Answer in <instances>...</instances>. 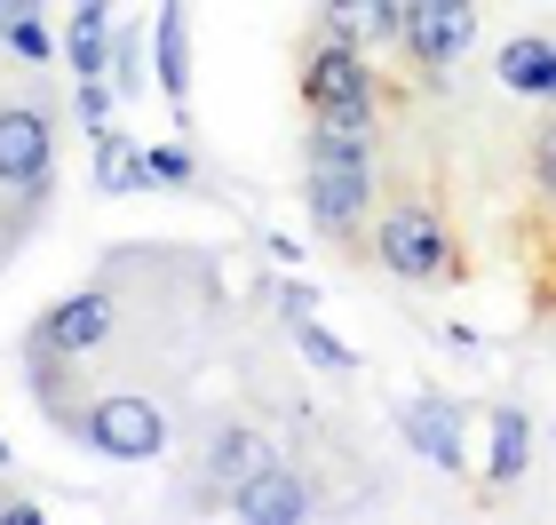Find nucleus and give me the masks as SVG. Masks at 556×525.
<instances>
[{
    "mask_svg": "<svg viewBox=\"0 0 556 525\" xmlns=\"http://www.w3.org/2000/svg\"><path fill=\"white\" fill-rule=\"evenodd\" d=\"M302 199H311V223L326 239H358V223L374 208V136H342L311 120V143H302Z\"/></svg>",
    "mask_w": 556,
    "mask_h": 525,
    "instance_id": "nucleus-1",
    "label": "nucleus"
},
{
    "mask_svg": "<svg viewBox=\"0 0 556 525\" xmlns=\"http://www.w3.org/2000/svg\"><path fill=\"white\" fill-rule=\"evenodd\" d=\"M302 104H311L318 128H342V136H374V120H382V80H374L366 48H350L334 33H318L302 48V72H294Z\"/></svg>",
    "mask_w": 556,
    "mask_h": 525,
    "instance_id": "nucleus-2",
    "label": "nucleus"
},
{
    "mask_svg": "<svg viewBox=\"0 0 556 525\" xmlns=\"http://www.w3.org/2000/svg\"><path fill=\"white\" fill-rule=\"evenodd\" d=\"M374 263L406 287H438L453 279V232L429 199H390L382 223H374Z\"/></svg>",
    "mask_w": 556,
    "mask_h": 525,
    "instance_id": "nucleus-3",
    "label": "nucleus"
},
{
    "mask_svg": "<svg viewBox=\"0 0 556 525\" xmlns=\"http://www.w3.org/2000/svg\"><path fill=\"white\" fill-rule=\"evenodd\" d=\"M80 438L104 462H160L167 454V414L143 390H104V398L80 407Z\"/></svg>",
    "mask_w": 556,
    "mask_h": 525,
    "instance_id": "nucleus-4",
    "label": "nucleus"
},
{
    "mask_svg": "<svg viewBox=\"0 0 556 525\" xmlns=\"http://www.w3.org/2000/svg\"><path fill=\"white\" fill-rule=\"evenodd\" d=\"M477 24H485V0H406V57L421 80H445L453 64L477 48Z\"/></svg>",
    "mask_w": 556,
    "mask_h": 525,
    "instance_id": "nucleus-5",
    "label": "nucleus"
},
{
    "mask_svg": "<svg viewBox=\"0 0 556 525\" xmlns=\"http://www.w3.org/2000/svg\"><path fill=\"white\" fill-rule=\"evenodd\" d=\"M56 175V136H48L40 104H0V191L40 199Z\"/></svg>",
    "mask_w": 556,
    "mask_h": 525,
    "instance_id": "nucleus-6",
    "label": "nucleus"
},
{
    "mask_svg": "<svg viewBox=\"0 0 556 525\" xmlns=\"http://www.w3.org/2000/svg\"><path fill=\"white\" fill-rule=\"evenodd\" d=\"M223 510L231 517H247V525H302V517H318V493L294 478V470H255L247 486H231L223 493Z\"/></svg>",
    "mask_w": 556,
    "mask_h": 525,
    "instance_id": "nucleus-7",
    "label": "nucleus"
},
{
    "mask_svg": "<svg viewBox=\"0 0 556 525\" xmlns=\"http://www.w3.org/2000/svg\"><path fill=\"white\" fill-rule=\"evenodd\" d=\"M318 33H334L350 48H397L406 40V0H318Z\"/></svg>",
    "mask_w": 556,
    "mask_h": 525,
    "instance_id": "nucleus-8",
    "label": "nucleus"
},
{
    "mask_svg": "<svg viewBox=\"0 0 556 525\" xmlns=\"http://www.w3.org/2000/svg\"><path fill=\"white\" fill-rule=\"evenodd\" d=\"M112 318H119V311H112V295H104V287H80V295H64V303L40 318V335L56 342L64 359H88V350L112 335Z\"/></svg>",
    "mask_w": 556,
    "mask_h": 525,
    "instance_id": "nucleus-9",
    "label": "nucleus"
},
{
    "mask_svg": "<svg viewBox=\"0 0 556 525\" xmlns=\"http://www.w3.org/2000/svg\"><path fill=\"white\" fill-rule=\"evenodd\" d=\"M151 57H160V88H167V104L184 112V96H191V9H184V0H160V33H151Z\"/></svg>",
    "mask_w": 556,
    "mask_h": 525,
    "instance_id": "nucleus-10",
    "label": "nucleus"
},
{
    "mask_svg": "<svg viewBox=\"0 0 556 525\" xmlns=\"http://www.w3.org/2000/svg\"><path fill=\"white\" fill-rule=\"evenodd\" d=\"M397 422H406V438L421 446V462L462 470V407H445V398H414Z\"/></svg>",
    "mask_w": 556,
    "mask_h": 525,
    "instance_id": "nucleus-11",
    "label": "nucleus"
},
{
    "mask_svg": "<svg viewBox=\"0 0 556 525\" xmlns=\"http://www.w3.org/2000/svg\"><path fill=\"white\" fill-rule=\"evenodd\" d=\"M64 57H72V80H104V64H112V0H80V9H72Z\"/></svg>",
    "mask_w": 556,
    "mask_h": 525,
    "instance_id": "nucleus-12",
    "label": "nucleus"
},
{
    "mask_svg": "<svg viewBox=\"0 0 556 525\" xmlns=\"http://www.w3.org/2000/svg\"><path fill=\"white\" fill-rule=\"evenodd\" d=\"M270 462H278V446H270L263 430H223V438L207 446V486L231 493V486H247V478L270 470Z\"/></svg>",
    "mask_w": 556,
    "mask_h": 525,
    "instance_id": "nucleus-13",
    "label": "nucleus"
},
{
    "mask_svg": "<svg viewBox=\"0 0 556 525\" xmlns=\"http://www.w3.org/2000/svg\"><path fill=\"white\" fill-rule=\"evenodd\" d=\"M501 88H517V96H541V104H556V40H509L501 48Z\"/></svg>",
    "mask_w": 556,
    "mask_h": 525,
    "instance_id": "nucleus-14",
    "label": "nucleus"
},
{
    "mask_svg": "<svg viewBox=\"0 0 556 525\" xmlns=\"http://www.w3.org/2000/svg\"><path fill=\"white\" fill-rule=\"evenodd\" d=\"M136 184H151V160H143V143H128L119 128H96V191H136Z\"/></svg>",
    "mask_w": 556,
    "mask_h": 525,
    "instance_id": "nucleus-15",
    "label": "nucleus"
},
{
    "mask_svg": "<svg viewBox=\"0 0 556 525\" xmlns=\"http://www.w3.org/2000/svg\"><path fill=\"white\" fill-rule=\"evenodd\" d=\"M525 462H533V422H525L517 407L493 414V462H485V486H517Z\"/></svg>",
    "mask_w": 556,
    "mask_h": 525,
    "instance_id": "nucleus-16",
    "label": "nucleus"
},
{
    "mask_svg": "<svg viewBox=\"0 0 556 525\" xmlns=\"http://www.w3.org/2000/svg\"><path fill=\"white\" fill-rule=\"evenodd\" d=\"M294 342H302V359H311V366H326V374H358V350H350V342H334V335L318 327V318H294Z\"/></svg>",
    "mask_w": 556,
    "mask_h": 525,
    "instance_id": "nucleus-17",
    "label": "nucleus"
},
{
    "mask_svg": "<svg viewBox=\"0 0 556 525\" xmlns=\"http://www.w3.org/2000/svg\"><path fill=\"white\" fill-rule=\"evenodd\" d=\"M112 88L119 96L143 88V40H136V24H119V33H112Z\"/></svg>",
    "mask_w": 556,
    "mask_h": 525,
    "instance_id": "nucleus-18",
    "label": "nucleus"
},
{
    "mask_svg": "<svg viewBox=\"0 0 556 525\" xmlns=\"http://www.w3.org/2000/svg\"><path fill=\"white\" fill-rule=\"evenodd\" d=\"M9 57H16V64H48V57H56V33H48L40 16H24L16 33H9Z\"/></svg>",
    "mask_w": 556,
    "mask_h": 525,
    "instance_id": "nucleus-19",
    "label": "nucleus"
},
{
    "mask_svg": "<svg viewBox=\"0 0 556 525\" xmlns=\"http://www.w3.org/2000/svg\"><path fill=\"white\" fill-rule=\"evenodd\" d=\"M533 184H541V199H556V120H541V136H533Z\"/></svg>",
    "mask_w": 556,
    "mask_h": 525,
    "instance_id": "nucleus-20",
    "label": "nucleus"
},
{
    "mask_svg": "<svg viewBox=\"0 0 556 525\" xmlns=\"http://www.w3.org/2000/svg\"><path fill=\"white\" fill-rule=\"evenodd\" d=\"M112 96H119V88H104V80H80V120H88V128H112Z\"/></svg>",
    "mask_w": 556,
    "mask_h": 525,
    "instance_id": "nucleus-21",
    "label": "nucleus"
},
{
    "mask_svg": "<svg viewBox=\"0 0 556 525\" xmlns=\"http://www.w3.org/2000/svg\"><path fill=\"white\" fill-rule=\"evenodd\" d=\"M143 160H151V184H184V175H191V160L175 152V143H151Z\"/></svg>",
    "mask_w": 556,
    "mask_h": 525,
    "instance_id": "nucleus-22",
    "label": "nucleus"
},
{
    "mask_svg": "<svg viewBox=\"0 0 556 525\" xmlns=\"http://www.w3.org/2000/svg\"><path fill=\"white\" fill-rule=\"evenodd\" d=\"M311 303H318V295L302 287V279H287V287H278V311H287V327H294V318H311Z\"/></svg>",
    "mask_w": 556,
    "mask_h": 525,
    "instance_id": "nucleus-23",
    "label": "nucleus"
},
{
    "mask_svg": "<svg viewBox=\"0 0 556 525\" xmlns=\"http://www.w3.org/2000/svg\"><path fill=\"white\" fill-rule=\"evenodd\" d=\"M24 16H40V0H0V40H9Z\"/></svg>",
    "mask_w": 556,
    "mask_h": 525,
    "instance_id": "nucleus-24",
    "label": "nucleus"
},
{
    "mask_svg": "<svg viewBox=\"0 0 556 525\" xmlns=\"http://www.w3.org/2000/svg\"><path fill=\"white\" fill-rule=\"evenodd\" d=\"M0 462H9V438H0Z\"/></svg>",
    "mask_w": 556,
    "mask_h": 525,
    "instance_id": "nucleus-25",
    "label": "nucleus"
}]
</instances>
